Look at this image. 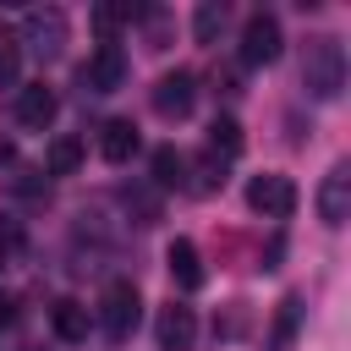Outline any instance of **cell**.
I'll return each mask as SVG.
<instances>
[{"label":"cell","instance_id":"cell-24","mask_svg":"<svg viewBox=\"0 0 351 351\" xmlns=\"http://www.w3.org/2000/svg\"><path fill=\"white\" fill-rule=\"evenodd\" d=\"M269 351H274V346H269Z\"/></svg>","mask_w":351,"mask_h":351},{"label":"cell","instance_id":"cell-3","mask_svg":"<svg viewBox=\"0 0 351 351\" xmlns=\"http://www.w3.org/2000/svg\"><path fill=\"white\" fill-rule=\"evenodd\" d=\"M247 208L263 214V219H291L296 214V181L291 176H274V170L252 176L247 181Z\"/></svg>","mask_w":351,"mask_h":351},{"label":"cell","instance_id":"cell-16","mask_svg":"<svg viewBox=\"0 0 351 351\" xmlns=\"http://www.w3.org/2000/svg\"><path fill=\"white\" fill-rule=\"evenodd\" d=\"M154 186H186V159L165 143V148H154Z\"/></svg>","mask_w":351,"mask_h":351},{"label":"cell","instance_id":"cell-8","mask_svg":"<svg viewBox=\"0 0 351 351\" xmlns=\"http://www.w3.org/2000/svg\"><path fill=\"white\" fill-rule=\"evenodd\" d=\"M154 340H159V351H192V340H197V318H192V307H186V302L159 307V318H154Z\"/></svg>","mask_w":351,"mask_h":351},{"label":"cell","instance_id":"cell-7","mask_svg":"<svg viewBox=\"0 0 351 351\" xmlns=\"http://www.w3.org/2000/svg\"><path fill=\"white\" fill-rule=\"evenodd\" d=\"M318 219L329 230H340L351 219V165H335L324 181H318Z\"/></svg>","mask_w":351,"mask_h":351},{"label":"cell","instance_id":"cell-18","mask_svg":"<svg viewBox=\"0 0 351 351\" xmlns=\"http://www.w3.org/2000/svg\"><path fill=\"white\" fill-rule=\"evenodd\" d=\"M219 27H225V5H219V0H203V5L192 11V33H197V44H214Z\"/></svg>","mask_w":351,"mask_h":351},{"label":"cell","instance_id":"cell-17","mask_svg":"<svg viewBox=\"0 0 351 351\" xmlns=\"http://www.w3.org/2000/svg\"><path fill=\"white\" fill-rule=\"evenodd\" d=\"M296 329H302V296H285L274 313V351H285L296 340Z\"/></svg>","mask_w":351,"mask_h":351},{"label":"cell","instance_id":"cell-10","mask_svg":"<svg viewBox=\"0 0 351 351\" xmlns=\"http://www.w3.org/2000/svg\"><path fill=\"white\" fill-rule=\"evenodd\" d=\"M55 110H60V99H55L49 82H27V88H16V121H22L27 132H44V126L55 121Z\"/></svg>","mask_w":351,"mask_h":351},{"label":"cell","instance_id":"cell-22","mask_svg":"<svg viewBox=\"0 0 351 351\" xmlns=\"http://www.w3.org/2000/svg\"><path fill=\"white\" fill-rule=\"evenodd\" d=\"M11 154H16V148H11V143H0V165H11Z\"/></svg>","mask_w":351,"mask_h":351},{"label":"cell","instance_id":"cell-11","mask_svg":"<svg viewBox=\"0 0 351 351\" xmlns=\"http://www.w3.org/2000/svg\"><path fill=\"white\" fill-rule=\"evenodd\" d=\"M49 329H55V340L82 346V340H88V329H93V313H88L77 296H60V302L49 307Z\"/></svg>","mask_w":351,"mask_h":351},{"label":"cell","instance_id":"cell-14","mask_svg":"<svg viewBox=\"0 0 351 351\" xmlns=\"http://www.w3.org/2000/svg\"><path fill=\"white\" fill-rule=\"evenodd\" d=\"M208 154H214L219 165L241 154V121H236V115H214V126H208Z\"/></svg>","mask_w":351,"mask_h":351},{"label":"cell","instance_id":"cell-12","mask_svg":"<svg viewBox=\"0 0 351 351\" xmlns=\"http://www.w3.org/2000/svg\"><path fill=\"white\" fill-rule=\"evenodd\" d=\"M165 263H170V280H176L181 291H197V285H203V258H197V247H192L186 236H176V241L165 247Z\"/></svg>","mask_w":351,"mask_h":351},{"label":"cell","instance_id":"cell-1","mask_svg":"<svg viewBox=\"0 0 351 351\" xmlns=\"http://www.w3.org/2000/svg\"><path fill=\"white\" fill-rule=\"evenodd\" d=\"M302 88L313 93V99H340V88H346V44L340 38H313L307 44V60H302Z\"/></svg>","mask_w":351,"mask_h":351},{"label":"cell","instance_id":"cell-13","mask_svg":"<svg viewBox=\"0 0 351 351\" xmlns=\"http://www.w3.org/2000/svg\"><path fill=\"white\" fill-rule=\"evenodd\" d=\"M137 148H143V137H137L132 121H104V126H99V154H104L110 165H126Z\"/></svg>","mask_w":351,"mask_h":351},{"label":"cell","instance_id":"cell-21","mask_svg":"<svg viewBox=\"0 0 351 351\" xmlns=\"http://www.w3.org/2000/svg\"><path fill=\"white\" fill-rule=\"evenodd\" d=\"M280 258H285V236H274V241H269V252H263V269H280Z\"/></svg>","mask_w":351,"mask_h":351},{"label":"cell","instance_id":"cell-20","mask_svg":"<svg viewBox=\"0 0 351 351\" xmlns=\"http://www.w3.org/2000/svg\"><path fill=\"white\" fill-rule=\"evenodd\" d=\"M16 60H22L16 38H0V82H16Z\"/></svg>","mask_w":351,"mask_h":351},{"label":"cell","instance_id":"cell-23","mask_svg":"<svg viewBox=\"0 0 351 351\" xmlns=\"http://www.w3.org/2000/svg\"><path fill=\"white\" fill-rule=\"evenodd\" d=\"M5 318H11V302H5V296H0V324H5Z\"/></svg>","mask_w":351,"mask_h":351},{"label":"cell","instance_id":"cell-5","mask_svg":"<svg viewBox=\"0 0 351 351\" xmlns=\"http://www.w3.org/2000/svg\"><path fill=\"white\" fill-rule=\"evenodd\" d=\"M22 44H27L33 55L55 60L60 44H66V11H60V5H38V11H27V16H22Z\"/></svg>","mask_w":351,"mask_h":351},{"label":"cell","instance_id":"cell-15","mask_svg":"<svg viewBox=\"0 0 351 351\" xmlns=\"http://www.w3.org/2000/svg\"><path fill=\"white\" fill-rule=\"evenodd\" d=\"M77 165H82V137H55L49 154H44V170L49 176H77Z\"/></svg>","mask_w":351,"mask_h":351},{"label":"cell","instance_id":"cell-19","mask_svg":"<svg viewBox=\"0 0 351 351\" xmlns=\"http://www.w3.org/2000/svg\"><path fill=\"white\" fill-rule=\"evenodd\" d=\"M219 181H225V165H219L214 154H203V159H197V181H192V192H214Z\"/></svg>","mask_w":351,"mask_h":351},{"label":"cell","instance_id":"cell-2","mask_svg":"<svg viewBox=\"0 0 351 351\" xmlns=\"http://www.w3.org/2000/svg\"><path fill=\"white\" fill-rule=\"evenodd\" d=\"M137 318H143L137 285H132V280H110L104 296H99V324H104V335H110V340H126V335L137 329Z\"/></svg>","mask_w":351,"mask_h":351},{"label":"cell","instance_id":"cell-6","mask_svg":"<svg viewBox=\"0 0 351 351\" xmlns=\"http://www.w3.org/2000/svg\"><path fill=\"white\" fill-rule=\"evenodd\" d=\"M192 104H197V77H192V71H165V77L154 82V110H159L165 121L192 115Z\"/></svg>","mask_w":351,"mask_h":351},{"label":"cell","instance_id":"cell-4","mask_svg":"<svg viewBox=\"0 0 351 351\" xmlns=\"http://www.w3.org/2000/svg\"><path fill=\"white\" fill-rule=\"evenodd\" d=\"M280 49H285L280 16H274V11H252L247 27H241V60H247V66H274Z\"/></svg>","mask_w":351,"mask_h":351},{"label":"cell","instance_id":"cell-9","mask_svg":"<svg viewBox=\"0 0 351 351\" xmlns=\"http://www.w3.org/2000/svg\"><path fill=\"white\" fill-rule=\"evenodd\" d=\"M82 82H88L93 93H115V88L126 82V49H121V44H99V49L88 55V66H82Z\"/></svg>","mask_w":351,"mask_h":351}]
</instances>
